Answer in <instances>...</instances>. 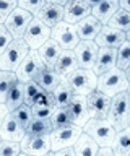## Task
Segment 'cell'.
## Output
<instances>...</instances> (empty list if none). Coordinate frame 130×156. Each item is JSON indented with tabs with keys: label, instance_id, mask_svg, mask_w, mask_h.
Returning <instances> with one entry per match:
<instances>
[{
	"label": "cell",
	"instance_id": "cell-32",
	"mask_svg": "<svg viewBox=\"0 0 130 156\" xmlns=\"http://www.w3.org/2000/svg\"><path fill=\"white\" fill-rule=\"evenodd\" d=\"M51 120H52L54 129H60V127H67V125L73 124L70 112H69V107H55V111L51 115Z\"/></svg>",
	"mask_w": 130,
	"mask_h": 156
},
{
	"label": "cell",
	"instance_id": "cell-16",
	"mask_svg": "<svg viewBox=\"0 0 130 156\" xmlns=\"http://www.w3.org/2000/svg\"><path fill=\"white\" fill-rule=\"evenodd\" d=\"M125 39H127V33L125 31L112 28L111 24H104L94 41L98 42L99 47H115L117 49Z\"/></svg>",
	"mask_w": 130,
	"mask_h": 156
},
{
	"label": "cell",
	"instance_id": "cell-38",
	"mask_svg": "<svg viewBox=\"0 0 130 156\" xmlns=\"http://www.w3.org/2000/svg\"><path fill=\"white\" fill-rule=\"evenodd\" d=\"M47 3V0H18V7L28 10L33 15H37L39 10Z\"/></svg>",
	"mask_w": 130,
	"mask_h": 156
},
{
	"label": "cell",
	"instance_id": "cell-5",
	"mask_svg": "<svg viewBox=\"0 0 130 156\" xmlns=\"http://www.w3.org/2000/svg\"><path fill=\"white\" fill-rule=\"evenodd\" d=\"M128 112H130V93H128V90L112 96V102H111L107 119L112 122V125L117 130H122V129H127L128 127Z\"/></svg>",
	"mask_w": 130,
	"mask_h": 156
},
{
	"label": "cell",
	"instance_id": "cell-17",
	"mask_svg": "<svg viewBox=\"0 0 130 156\" xmlns=\"http://www.w3.org/2000/svg\"><path fill=\"white\" fill-rule=\"evenodd\" d=\"M91 10H93V5L88 0H69L65 5V21L76 24L88 15H91Z\"/></svg>",
	"mask_w": 130,
	"mask_h": 156
},
{
	"label": "cell",
	"instance_id": "cell-24",
	"mask_svg": "<svg viewBox=\"0 0 130 156\" xmlns=\"http://www.w3.org/2000/svg\"><path fill=\"white\" fill-rule=\"evenodd\" d=\"M75 146V151H76V156H98V150H99V145L93 136L90 133H86L83 130V133L78 136Z\"/></svg>",
	"mask_w": 130,
	"mask_h": 156
},
{
	"label": "cell",
	"instance_id": "cell-13",
	"mask_svg": "<svg viewBox=\"0 0 130 156\" xmlns=\"http://www.w3.org/2000/svg\"><path fill=\"white\" fill-rule=\"evenodd\" d=\"M2 119L0 125V140H13V141H21L23 136L26 135V127L21 125V122L13 115V112H8Z\"/></svg>",
	"mask_w": 130,
	"mask_h": 156
},
{
	"label": "cell",
	"instance_id": "cell-46",
	"mask_svg": "<svg viewBox=\"0 0 130 156\" xmlns=\"http://www.w3.org/2000/svg\"><path fill=\"white\" fill-rule=\"evenodd\" d=\"M125 73H127V78H128V81H130V65H128L127 70H125Z\"/></svg>",
	"mask_w": 130,
	"mask_h": 156
},
{
	"label": "cell",
	"instance_id": "cell-39",
	"mask_svg": "<svg viewBox=\"0 0 130 156\" xmlns=\"http://www.w3.org/2000/svg\"><path fill=\"white\" fill-rule=\"evenodd\" d=\"M42 104H54L55 106V102H54V96H52V91H47V90H42L37 93V96L33 99L31 102V106H42Z\"/></svg>",
	"mask_w": 130,
	"mask_h": 156
},
{
	"label": "cell",
	"instance_id": "cell-41",
	"mask_svg": "<svg viewBox=\"0 0 130 156\" xmlns=\"http://www.w3.org/2000/svg\"><path fill=\"white\" fill-rule=\"evenodd\" d=\"M55 111L54 104H42V106H33V114L34 117H51Z\"/></svg>",
	"mask_w": 130,
	"mask_h": 156
},
{
	"label": "cell",
	"instance_id": "cell-6",
	"mask_svg": "<svg viewBox=\"0 0 130 156\" xmlns=\"http://www.w3.org/2000/svg\"><path fill=\"white\" fill-rule=\"evenodd\" d=\"M81 133H83V127H80L76 124H70L67 127L54 129L51 133V146H52L51 154H54V151L65 148V146H73Z\"/></svg>",
	"mask_w": 130,
	"mask_h": 156
},
{
	"label": "cell",
	"instance_id": "cell-29",
	"mask_svg": "<svg viewBox=\"0 0 130 156\" xmlns=\"http://www.w3.org/2000/svg\"><path fill=\"white\" fill-rule=\"evenodd\" d=\"M112 146H114L115 156H130V127L117 130L115 141Z\"/></svg>",
	"mask_w": 130,
	"mask_h": 156
},
{
	"label": "cell",
	"instance_id": "cell-31",
	"mask_svg": "<svg viewBox=\"0 0 130 156\" xmlns=\"http://www.w3.org/2000/svg\"><path fill=\"white\" fill-rule=\"evenodd\" d=\"M107 24H111L112 28L122 29V31L127 33L128 29H130V12L120 7L117 12L114 13V16L111 18V21H109Z\"/></svg>",
	"mask_w": 130,
	"mask_h": 156
},
{
	"label": "cell",
	"instance_id": "cell-36",
	"mask_svg": "<svg viewBox=\"0 0 130 156\" xmlns=\"http://www.w3.org/2000/svg\"><path fill=\"white\" fill-rule=\"evenodd\" d=\"M41 90H42V86L34 80V78L30 80V81H26L25 83V104H30L31 106L33 99L37 96V93H39Z\"/></svg>",
	"mask_w": 130,
	"mask_h": 156
},
{
	"label": "cell",
	"instance_id": "cell-3",
	"mask_svg": "<svg viewBox=\"0 0 130 156\" xmlns=\"http://www.w3.org/2000/svg\"><path fill=\"white\" fill-rule=\"evenodd\" d=\"M30 51H31V47L28 46V42L23 37L13 39L10 46L0 54V70L16 72L20 63L30 54Z\"/></svg>",
	"mask_w": 130,
	"mask_h": 156
},
{
	"label": "cell",
	"instance_id": "cell-34",
	"mask_svg": "<svg viewBox=\"0 0 130 156\" xmlns=\"http://www.w3.org/2000/svg\"><path fill=\"white\" fill-rule=\"evenodd\" d=\"M0 154L2 156H18V154H21V141L0 140Z\"/></svg>",
	"mask_w": 130,
	"mask_h": 156
},
{
	"label": "cell",
	"instance_id": "cell-42",
	"mask_svg": "<svg viewBox=\"0 0 130 156\" xmlns=\"http://www.w3.org/2000/svg\"><path fill=\"white\" fill-rule=\"evenodd\" d=\"M98 156H115L114 146H111V145L99 146V150H98Z\"/></svg>",
	"mask_w": 130,
	"mask_h": 156
},
{
	"label": "cell",
	"instance_id": "cell-50",
	"mask_svg": "<svg viewBox=\"0 0 130 156\" xmlns=\"http://www.w3.org/2000/svg\"><path fill=\"white\" fill-rule=\"evenodd\" d=\"M128 93H130V86H128Z\"/></svg>",
	"mask_w": 130,
	"mask_h": 156
},
{
	"label": "cell",
	"instance_id": "cell-19",
	"mask_svg": "<svg viewBox=\"0 0 130 156\" xmlns=\"http://www.w3.org/2000/svg\"><path fill=\"white\" fill-rule=\"evenodd\" d=\"M114 67H117V49L115 47H99L98 58H96L93 70L98 75H101V73L112 70Z\"/></svg>",
	"mask_w": 130,
	"mask_h": 156
},
{
	"label": "cell",
	"instance_id": "cell-30",
	"mask_svg": "<svg viewBox=\"0 0 130 156\" xmlns=\"http://www.w3.org/2000/svg\"><path fill=\"white\" fill-rule=\"evenodd\" d=\"M18 81L16 72L10 70H0V102H5L8 91L12 90V86Z\"/></svg>",
	"mask_w": 130,
	"mask_h": 156
},
{
	"label": "cell",
	"instance_id": "cell-28",
	"mask_svg": "<svg viewBox=\"0 0 130 156\" xmlns=\"http://www.w3.org/2000/svg\"><path fill=\"white\" fill-rule=\"evenodd\" d=\"M73 90L70 88V85L67 83L65 80L60 81V85L52 91V96H54V102H55V107H67L70 104L72 98H73Z\"/></svg>",
	"mask_w": 130,
	"mask_h": 156
},
{
	"label": "cell",
	"instance_id": "cell-12",
	"mask_svg": "<svg viewBox=\"0 0 130 156\" xmlns=\"http://www.w3.org/2000/svg\"><path fill=\"white\" fill-rule=\"evenodd\" d=\"M98 52H99V46L94 39H81L78 46L75 47L78 65L81 68H94Z\"/></svg>",
	"mask_w": 130,
	"mask_h": 156
},
{
	"label": "cell",
	"instance_id": "cell-2",
	"mask_svg": "<svg viewBox=\"0 0 130 156\" xmlns=\"http://www.w3.org/2000/svg\"><path fill=\"white\" fill-rule=\"evenodd\" d=\"M128 86H130V81L127 78V73L119 67H114L112 70L101 73L98 76V90L111 98L122 91H127Z\"/></svg>",
	"mask_w": 130,
	"mask_h": 156
},
{
	"label": "cell",
	"instance_id": "cell-10",
	"mask_svg": "<svg viewBox=\"0 0 130 156\" xmlns=\"http://www.w3.org/2000/svg\"><path fill=\"white\" fill-rule=\"evenodd\" d=\"M52 37L62 46V49H75L81 41L76 31V26L69 21H60L52 28Z\"/></svg>",
	"mask_w": 130,
	"mask_h": 156
},
{
	"label": "cell",
	"instance_id": "cell-26",
	"mask_svg": "<svg viewBox=\"0 0 130 156\" xmlns=\"http://www.w3.org/2000/svg\"><path fill=\"white\" fill-rule=\"evenodd\" d=\"M5 104H7L8 109H10V112L18 109L21 104H25V83L18 80L15 85L12 86V90L8 91V94H7Z\"/></svg>",
	"mask_w": 130,
	"mask_h": 156
},
{
	"label": "cell",
	"instance_id": "cell-9",
	"mask_svg": "<svg viewBox=\"0 0 130 156\" xmlns=\"http://www.w3.org/2000/svg\"><path fill=\"white\" fill-rule=\"evenodd\" d=\"M33 20H34V15L31 12L18 7V8L13 10L10 13V16L5 20V26L8 28V31L13 34V37L20 39V37H25V33H26V29L31 24Z\"/></svg>",
	"mask_w": 130,
	"mask_h": 156
},
{
	"label": "cell",
	"instance_id": "cell-44",
	"mask_svg": "<svg viewBox=\"0 0 130 156\" xmlns=\"http://www.w3.org/2000/svg\"><path fill=\"white\" fill-rule=\"evenodd\" d=\"M120 7L130 12V0H120Z\"/></svg>",
	"mask_w": 130,
	"mask_h": 156
},
{
	"label": "cell",
	"instance_id": "cell-4",
	"mask_svg": "<svg viewBox=\"0 0 130 156\" xmlns=\"http://www.w3.org/2000/svg\"><path fill=\"white\" fill-rule=\"evenodd\" d=\"M83 130L93 136L98 141L99 146H106V145L112 146L115 141V135H117V129L112 125V122L109 119H96V117H91L85 124Z\"/></svg>",
	"mask_w": 130,
	"mask_h": 156
},
{
	"label": "cell",
	"instance_id": "cell-8",
	"mask_svg": "<svg viewBox=\"0 0 130 156\" xmlns=\"http://www.w3.org/2000/svg\"><path fill=\"white\" fill-rule=\"evenodd\" d=\"M52 153L51 135H30L26 133L21 140V154L46 156Z\"/></svg>",
	"mask_w": 130,
	"mask_h": 156
},
{
	"label": "cell",
	"instance_id": "cell-1",
	"mask_svg": "<svg viewBox=\"0 0 130 156\" xmlns=\"http://www.w3.org/2000/svg\"><path fill=\"white\" fill-rule=\"evenodd\" d=\"M98 73L93 68H81L78 67L76 70L69 73L64 80L70 85L75 94H85L88 96L91 91L98 90Z\"/></svg>",
	"mask_w": 130,
	"mask_h": 156
},
{
	"label": "cell",
	"instance_id": "cell-7",
	"mask_svg": "<svg viewBox=\"0 0 130 156\" xmlns=\"http://www.w3.org/2000/svg\"><path fill=\"white\" fill-rule=\"evenodd\" d=\"M52 37V28L39 20L37 16H34V20L31 21V24L28 26L26 33H25V41L28 42V46L31 49H39L42 44H46L49 39Z\"/></svg>",
	"mask_w": 130,
	"mask_h": 156
},
{
	"label": "cell",
	"instance_id": "cell-21",
	"mask_svg": "<svg viewBox=\"0 0 130 156\" xmlns=\"http://www.w3.org/2000/svg\"><path fill=\"white\" fill-rule=\"evenodd\" d=\"M75 26H76L80 39H96V36L99 34V31L103 29L104 24L94 15H88L86 18H83L81 21L76 23Z\"/></svg>",
	"mask_w": 130,
	"mask_h": 156
},
{
	"label": "cell",
	"instance_id": "cell-15",
	"mask_svg": "<svg viewBox=\"0 0 130 156\" xmlns=\"http://www.w3.org/2000/svg\"><path fill=\"white\" fill-rule=\"evenodd\" d=\"M72 117V122L80 127H85V124L91 119L90 107H88V99L85 94H73L70 104L67 106Z\"/></svg>",
	"mask_w": 130,
	"mask_h": 156
},
{
	"label": "cell",
	"instance_id": "cell-43",
	"mask_svg": "<svg viewBox=\"0 0 130 156\" xmlns=\"http://www.w3.org/2000/svg\"><path fill=\"white\" fill-rule=\"evenodd\" d=\"M54 154H57V156H65V154L75 156L76 151H75V146H65V148H60V150L54 151Z\"/></svg>",
	"mask_w": 130,
	"mask_h": 156
},
{
	"label": "cell",
	"instance_id": "cell-49",
	"mask_svg": "<svg viewBox=\"0 0 130 156\" xmlns=\"http://www.w3.org/2000/svg\"><path fill=\"white\" fill-rule=\"evenodd\" d=\"M128 127H130V112H128Z\"/></svg>",
	"mask_w": 130,
	"mask_h": 156
},
{
	"label": "cell",
	"instance_id": "cell-37",
	"mask_svg": "<svg viewBox=\"0 0 130 156\" xmlns=\"http://www.w3.org/2000/svg\"><path fill=\"white\" fill-rule=\"evenodd\" d=\"M15 8H18V0H0V23H5Z\"/></svg>",
	"mask_w": 130,
	"mask_h": 156
},
{
	"label": "cell",
	"instance_id": "cell-35",
	"mask_svg": "<svg viewBox=\"0 0 130 156\" xmlns=\"http://www.w3.org/2000/svg\"><path fill=\"white\" fill-rule=\"evenodd\" d=\"M13 115H15L16 119L21 122L23 127H28V125H30V122L33 120V117H34V114H33V106L21 104L18 109L13 111Z\"/></svg>",
	"mask_w": 130,
	"mask_h": 156
},
{
	"label": "cell",
	"instance_id": "cell-20",
	"mask_svg": "<svg viewBox=\"0 0 130 156\" xmlns=\"http://www.w3.org/2000/svg\"><path fill=\"white\" fill-rule=\"evenodd\" d=\"M78 67L80 65H78V58H76L75 49H64L62 54H60V57L57 58V62L54 65V70L59 73L62 78H65L69 73L76 70Z\"/></svg>",
	"mask_w": 130,
	"mask_h": 156
},
{
	"label": "cell",
	"instance_id": "cell-48",
	"mask_svg": "<svg viewBox=\"0 0 130 156\" xmlns=\"http://www.w3.org/2000/svg\"><path fill=\"white\" fill-rule=\"evenodd\" d=\"M127 41H130V29L127 31Z\"/></svg>",
	"mask_w": 130,
	"mask_h": 156
},
{
	"label": "cell",
	"instance_id": "cell-47",
	"mask_svg": "<svg viewBox=\"0 0 130 156\" xmlns=\"http://www.w3.org/2000/svg\"><path fill=\"white\" fill-rule=\"evenodd\" d=\"M88 2H90L91 5H96V3H98V2H101V0H88Z\"/></svg>",
	"mask_w": 130,
	"mask_h": 156
},
{
	"label": "cell",
	"instance_id": "cell-33",
	"mask_svg": "<svg viewBox=\"0 0 130 156\" xmlns=\"http://www.w3.org/2000/svg\"><path fill=\"white\" fill-rule=\"evenodd\" d=\"M130 65V41H125L117 47V67L127 70Z\"/></svg>",
	"mask_w": 130,
	"mask_h": 156
},
{
	"label": "cell",
	"instance_id": "cell-18",
	"mask_svg": "<svg viewBox=\"0 0 130 156\" xmlns=\"http://www.w3.org/2000/svg\"><path fill=\"white\" fill-rule=\"evenodd\" d=\"M39 20H42L47 26L54 28L55 24H59L60 21L65 20V5H59V3H49L47 2L44 7L39 10V13L34 15Z\"/></svg>",
	"mask_w": 130,
	"mask_h": 156
},
{
	"label": "cell",
	"instance_id": "cell-22",
	"mask_svg": "<svg viewBox=\"0 0 130 156\" xmlns=\"http://www.w3.org/2000/svg\"><path fill=\"white\" fill-rule=\"evenodd\" d=\"M119 8H120V0H101L96 5H93L91 15H94L103 24H107Z\"/></svg>",
	"mask_w": 130,
	"mask_h": 156
},
{
	"label": "cell",
	"instance_id": "cell-45",
	"mask_svg": "<svg viewBox=\"0 0 130 156\" xmlns=\"http://www.w3.org/2000/svg\"><path fill=\"white\" fill-rule=\"evenodd\" d=\"M49 3H59V5H67L69 0H47Z\"/></svg>",
	"mask_w": 130,
	"mask_h": 156
},
{
	"label": "cell",
	"instance_id": "cell-14",
	"mask_svg": "<svg viewBox=\"0 0 130 156\" xmlns=\"http://www.w3.org/2000/svg\"><path fill=\"white\" fill-rule=\"evenodd\" d=\"M86 99H88V107H90L91 117H96V119H107L112 98L104 94V93L99 91V90H94L86 96Z\"/></svg>",
	"mask_w": 130,
	"mask_h": 156
},
{
	"label": "cell",
	"instance_id": "cell-40",
	"mask_svg": "<svg viewBox=\"0 0 130 156\" xmlns=\"http://www.w3.org/2000/svg\"><path fill=\"white\" fill-rule=\"evenodd\" d=\"M13 39H15V37H13V34L8 31V28L5 26V23H0V54L10 46Z\"/></svg>",
	"mask_w": 130,
	"mask_h": 156
},
{
	"label": "cell",
	"instance_id": "cell-23",
	"mask_svg": "<svg viewBox=\"0 0 130 156\" xmlns=\"http://www.w3.org/2000/svg\"><path fill=\"white\" fill-rule=\"evenodd\" d=\"M37 51H39V55H41L42 60H44L46 67L54 68L57 58L60 57V54H62V51H64V49H62V46L55 41L54 37H51L49 41H47L46 44H42V46L37 49Z\"/></svg>",
	"mask_w": 130,
	"mask_h": 156
},
{
	"label": "cell",
	"instance_id": "cell-25",
	"mask_svg": "<svg viewBox=\"0 0 130 156\" xmlns=\"http://www.w3.org/2000/svg\"><path fill=\"white\" fill-rule=\"evenodd\" d=\"M34 80L39 83V85L44 88V90L47 91H54L57 86L60 85V81L64 80L59 73H57L54 68H51V67H44V68H41L39 73L34 76Z\"/></svg>",
	"mask_w": 130,
	"mask_h": 156
},
{
	"label": "cell",
	"instance_id": "cell-11",
	"mask_svg": "<svg viewBox=\"0 0 130 156\" xmlns=\"http://www.w3.org/2000/svg\"><path fill=\"white\" fill-rule=\"evenodd\" d=\"M44 67H46V63L41 58L39 51L31 49L30 54L25 57V60L20 63V67H18V70H16L18 80L23 81V83L30 81V80H33V78L37 75V73H39L41 68H44Z\"/></svg>",
	"mask_w": 130,
	"mask_h": 156
},
{
	"label": "cell",
	"instance_id": "cell-27",
	"mask_svg": "<svg viewBox=\"0 0 130 156\" xmlns=\"http://www.w3.org/2000/svg\"><path fill=\"white\" fill-rule=\"evenodd\" d=\"M54 130L51 117H33L30 125L26 127V133L30 135H51Z\"/></svg>",
	"mask_w": 130,
	"mask_h": 156
}]
</instances>
